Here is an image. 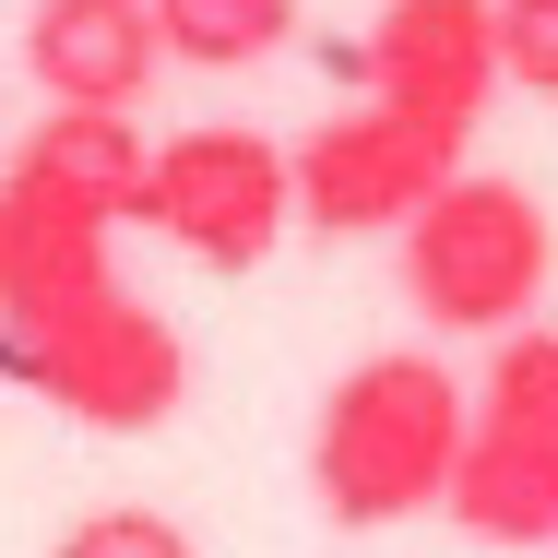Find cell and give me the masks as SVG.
<instances>
[{"instance_id": "12", "label": "cell", "mask_w": 558, "mask_h": 558, "mask_svg": "<svg viewBox=\"0 0 558 558\" xmlns=\"http://www.w3.org/2000/svg\"><path fill=\"white\" fill-rule=\"evenodd\" d=\"M48 558H203V547H191V523H167V511H143V499H108V511H84Z\"/></svg>"}, {"instance_id": "8", "label": "cell", "mask_w": 558, "mask_h": 558, "mask_svg": "<svg viewBox=\"0 0 558 558\" xmlns=\"http://www.w3.org/2000/svg\"><path fill=\"white\" fill-rule=\"evenodd\" d=\"M167 36L155 0H36L24 12V72L48 108H143Z\"/></svg>"}, {"instance_id": "9", "label": "cell", "mask_w": 558, "mask_h": 558, "mask_svg": "<svg viewBox=\"0 0 558 558\" xmlns=\"http://www.w3.org/2000/svg\"><path fill=\"white\" fill-rule=\"evenodd\" d=\"M108 250H119V215H96V203H72V191H48V179L12 167L0 179V322L119 286Z\"/></svg>"}, {"instance_id": "3", "label": "cell", "mask_w": 558, "mask_h": 558, "mask_svg": "<svg viewBox=\"0 0 558 558\" xmlns=\"http://www.w3.org/2000/svg\"><path fill=\"white\" fill-rule=\"evenodd\" d=\"M392 250H404V310H416L428 333H463V344L523 333L535 298H547V274H558L547 203H535L523 179H487V167L440 179Z\"/></svg>"}, {"instance_id": "7", "label": "cell", "mask_w": 558, "mask_h": 558, "mask_svg": "<svg viewBox=\"0 0 558 558\" xmlns=\"http://www.w3.org/2000/svg\"><path fill=\"white\" fill-rule=\"evenodd\" d=\"M344 72H356L380 108L475 143L487 96L511 84V72H499V0H380V24L344 48Z\"/></svg>"}, {"instance_id": "13", "label": "cell", "mask_w": 558, "mask_h": 558, "mask_svg": "<svg viewBox=\"0 0 558 558\" xmlns=\"http://www.w3.org/2000/svg\"><path fill=\"white\" fill-rule=\"evenodd\" d=\"M499 72L558 108V0H499Z\"/></svg>"}, {"instance_id": "2", "label": "cell", "mask_w": 558, "mask_h": 558, "mask_svg": "<svg viewBox=\"0 0 558 558\" xmlns=\"http://www.w3.org/2000/svg\"><path fill=\"white\" fill-rule=\"evenodd\" d=\"M0 380L36 392L48 416L96 428V440H143V428L179 416L191 344H179L167 310H143L131 286H96V298H60V310L0 322Z\"/></svg>"}, {"instance_id": "11", "label": "cell", "mask_w": 558, "mask_h": 558, "mask_svg": "<svg viewBox=\"0 0 558 558\" xmlns=\"http://www.w3.org/2000/svg\"><path fill=\"white\" fill-rule=\"evenodd\" d=\"M155 36L191 72H250L298 36V0H155Z\"/></svg>"}, {"instance_id": "10", "label": "cell", "mask_w": 558, "mask_h": 558, "mask_svg": "<svg viewBox=\"0 0 558 558\" xmlns=\"http://www.w3.org/2000/svg\"><path fill=\"white\" fill-rule=\"evenodd\" d=\"M12 167L48 179V191H72V203H96V215H119V226H143L155 143H143V119H131V108H48L24 143H12Z\"/></svg>"}, {"instance_id": "5", "label": "cell", "mask_w": 558, "mask_h": 558, "mask_svg": "<svg viewBox=\"0 0 558 558\" xmlns=\"http://www.w3.org/2000/svg\"><path fill=\"white\" fill-rule=\"evenodd\" d=\"M143 226L167 250H191L203 274H262L274 238L298 226V143L250 131V119H191L155 143L143 179Z\"/></svg>"}, {"instance_id": "4", "label": "cell", "mask_w": 558, "mask_h": 558, "mask_svg": "<svg viewBox=\"0 0 558 558\" xmlns=\"http://www.w3.org/2000/svg\"><path fill=\"white\" fill-rule=\"evenodd\" d=\"M451 523L475 547H558V322L487 344L451 463Z\"/></svg>"}, {"instance_id": "1", "label": "cell", "mask_w": 558, "mask_h": 558, "mask_svg": "<svg viewBox=\"0 0 558 558\" xmlns=\"http://www.w3.org/2000/svg\"><path fill=\"white\" fill-rule=\"evenodd\" d=\"M463 368L428 356V344H380L356 356L322 416H310V499L333 511L344 535H380V523H416V511H451V463H463Z\"/></svg>"}, {"instance_id": "6", "label": "cell", "mask_w": 558, "mask_h": 558, "mask_svg": "<svg viewBox=\"0 0 558 558\" xmlns=\"http://www.w3.org/2000/svg\"><path fill=\"white\" fill-rule=\"evenodd\" d=\"M440 179H463V143L451 131L356 96V108H333L298 143V226H322V238H404Z\"/></svg>"}]
</instances>
